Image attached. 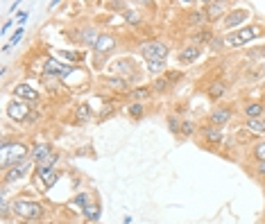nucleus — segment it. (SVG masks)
I'll return each instance as SVG.
<instances>
[{
    "mask_svg": "<svg viewBox=\"0 0 265 224\" xmlns=\"http://www.w3.org/2000/svg\"><path fill=\"white\" fill-rule=\"evenodd\" d=\"M27 154H32V152L23 143H9V140H5L2 147H0V168H2V170H9V168L27 161Z\"/></svg>",
    "mask_w": 265,
    "mask_h": 224,
    "instance_id": "f257e3e1",
    "label": "nucleus"
},
{
    "mask_svg": "<svg viewBox=\"0 0 265 224\" xmlns=\"http://www.w3.org/2000/svg\"><path fill=\"white\" fill-rule=\"evenodd\" d=\"M263 27L261 25H249V27H240V30H236V32L227 34L224 39V45L227 48H243V45H247L249 41H254V39L263 37Z\"/></svg>",
    "mask_w": 265,
    "mask_h": 224,
    "instance_id": "f03ea898",
    "label": "nucleus"
},
{
    "mask_svg": "<svg viewBox=\"0 0 265 224\" xmlns=\"http://www.w3.org/2000/svg\"><path fill=\"white\" fill-rule=\"evenodd\" d=\"M11 211L23 220H39L43 215V206L39 202H30V199H16L11 204Z\"/></svg>",
    "mask_w": 265,
    "mask_h": 224,
    "instance_id": "7ed1b4c3",
    "label": "nucleus"
},
{
    "mask_svg": "<svg viewBox=\"0 0 265 224\" xmlns=\"http://www.w3.org/2000/svg\"><path fill=\"white\" fill-rule=\"evenodd\" d=\"M170 52V45L163 41H145L143 45H141V54H143L148 61H165V57H168Z\"/></svg>",
    "mask_w": 265,
    "mask_h": 224,
    "instance_id": "20e7f679",
    "label": "nucleus"
},
{
    "mask_svg": "<svg viewBox=\"0 0 265 224\" xmlns=\"http://www.w3.org/2000/svg\"><path fill=\"white\" fill-rule=\"evenodd\" d=\"M7 116H9L11 120H37V113L30 111V102H23V100L9 102Z\"/></svg>",
    "mask_w": 265,
    "mask_h": 224,
    "instance_id": "39448f33",
    "label": "nucleus"
},
{
    "mask_svg": "<svg viewBox=\"0 0 265 224\" xmlns=\"http://www.w3.org/2000/svg\"><path fill=\"white\" fill-rule=\"evenodd\" d=\"M247 18H249V9H245V7L227 11V16L222 18V30H233V32H236V30H240V25H243Z\"/></svg>",
    "mask_w": 265,
    "mask_h": 224,
    "instance_id": "423d86ee",
    "label": "nucleus"
},
{
    "mask_svg": "<svg viewBox=\"0 0 265 224\" xmlns=\"http://www.w3.org/2000/svg\"><path fill=\"white\" fill-rule=\"evenodd\" d=\"M70 70L73 68H70L68 64H61L57 59H48L46 66H43V75H46V77H64V75H68Z\"/></svg>",
    "mask_w": 265,
    "mask_h": 224,
    "instance_id": "0eeeda50",
    "label": "nucleus"
},
{
    "mask_svg": "<svg viewBox=\"0 0 265 224\" xmlns=\"http://www.w3.org/2000/svg\"><path fill=\"white\" fill-rule=\"evenodd\" d=\"M200 57H202V48H200V45H195V43L184 45V48L179 50V54H177V59H179L181 66H191L193 61H197Z\"/></svg>",
    "mask_w": 265,
    "mask_h": 224,
    "instance_id": "6e6552de",
    "label": "nucleus"
},
{
    "mask_svg": "<svg viewBox=\"0 0 265 224\" xmlns=\"http://www.w3.org/2000/svg\"><path fill=\"white\" fill-rule=\"evenodd\" d=\"M233 118V111L229 107H217L215 111L211 113V118H209V123H211V127H224V125L229 123V120H231Z\"/></svg>",
    "mask_w": 265,
    "mask_h": 224,
    "instance_id": "1a4fd4ad",
    "label": "nucleus"
},
{
    "mask_svg": "<svg viewBox=\"0 0 265 224\" xmlns=\"http://www.w3.org/2000/svg\"><path fill=\"white\" fill-rule=\"evenodd\" d=\"M32 163H34L32 159H27V161H23V163H18V166L9 168V170H7V175H5V181L11 183V181H18V179H23V177L27 175V170L32 168Z\"/></svg>",
    "mask_w": 265,
    "mask_h": 224,
    "instance_id": "9d476101",
    "label": "nucleus"
},
{
    "mask_svg": "<svg viewBox=\"0 0 265 224\" xmlns=\"http://www.w3.org/2000/svg\"><path fill=\"white\" fill-rule=\"evenodd\" d=\"M34 170H37V177L43 181L46 188H50L54 181H57V172H54L53 166H48V163H39V166H34Z\"/></svg>",
    "mask_w": 265,
    "mask_h": 224,
    "instance_id": "9b49d317",
    "label": "nucleus"
},
{
    "mask_svg": "<svg viewBox=\"0 0 265 224\" xmlns=\"http://www.w3.org/2000/svg\"><path fill=\"white\" fill-rule=\"evenodd\" d=\"M53 147H50L48 143H39L32 147V154H30V159L34 161V166H39V163H43V161H48L50 156H53Z\"/></svg>",
    "mask_w": 265,
    "mask_h": 224,
    "instance_id": "f8f14e48",
    "label": "nucleus"
},
{
    "mask_svg": "<svg viewBox=\"0 0 265 224\" xmlns=\"http://www.w3.org/2000/svg\"><path fill=\"white\" fill-rule=\"evenodd\" d=\"M14 95H16L18 100H23V102H37L39 100V93L34 91L32 86H27V84L14 86Z\"/></svg>",
    "mask_w": 265,
    "mask_h": 224,
    "instance_id": "ddd939ff",
    "label": "nucleus"
},
{
    "mask_svg": "<svg viewBox=\"0 0 265 224\" xmlns=\"http://www.w3.org/2000/svg\"><path fill=\"white\" fill-rule=\"evenodd\" d=\"M204 11H207V18L213 21V18L227 16V2H207L204 5Z\"/></svg>",
    "mask_w": 265,
    "mask_h": 224,
    "instance_id": "4468645a",
    "label": "nucleus"
},
{
    "mask_svg": "<svg viewBox=\"0 0 265 224\" xmlns=\"http://www.w3.org/2000/svg\"><path fill=\"white\" fill-rule=\"evenodd\" d=\"M113 48H116V39H113L111 34H100V39H98V43H96V45H93V50H96L98 54L111 52Z\"/></svg>",
    "mask_w": 265,
    "mask_h": 224,
    "instance_id": "2eb2a0df",
    "label": "nucleus"
},
{
    "mask_svg": "<svg viewBox=\"0 0 265 224\" xmlns=\"http://www.w3.org/2000/svg\"><path fill=\"white\" fill-rule=\"evenodd\" d=\"M243 113H245V120H249V118H263L265 104L263 102H247L243 107Z\"/></svg>",
    "mask_w": 265,
    "mask_h": 224,
    "instance_id": "dca6fc26",
    "label": "nucleus"
},
{
    "mask_svg": "<svg viewBox=\"0 0 265 224\" xmlns=\"http://www.w3.org/2000/svg\"><path fill=\"white\" fill-rule=\"evenodd\" d=\"M98 39H100V34L96 32V27H82L80 30V41L84 45H96Z\"/></svg>",
    "mask_w": 265,
    "mask_h": 224,
    "instance_id": "f3484780",
    "label": "nucleus"
},
{
    "mask_svg": "<svg viewBox=\"0 0 265 224\" xmlns=\"http://www.w3.org/2000/svg\"><path fill=\"white\" fill-rule=\"evenodd\" d=\"M227 93V84L224 82H213L211 86H209V91H207V95H209V100H220V97Z\"/></svg>",
    "mask_w": 265,
    "mask_h": 224,
    "instance_id": "a211bd4d",
    "label": "nucleus"
},
{
    "mask_svg": "<svg viewBox=\"0 0 265 224\" xmlns=\"http://www.w3.org/2000/svg\"><path fill=\"white\" fill-rule=\"evenodd\" d=\"M245 127L249 129L252 134H265V118H249V120H245Z\"/></svg>",
    "mask_w": 265,
    "mask_h": 224,
    "instance_id": "6ab92c4d",
    "label": "nucleus"
},
{
    "mask_svg": "<svg viewBox=\"0 0 265 224\" xmlns=\"http://www.w3.org/2000/svg\"><path fill=\"white\" fill-rule=\"evenodd\" d=\"M75 116L80 118L82 123H89L91 118H93V109H91L89 104H86V102H82L80 107H77V111H75Z\"/></svg>",
    "mask_w": 265,
    "mask_h": 224,
    "instance_id": "aec40b11",
    "label": "nucleus"
},
{
    "mask_svg": "<svg viewBox=\"0 0 265 224\" xmlns=\"http://www.w3.org/2000/svg\"><path fill=\"white\" fill-rule=\"evenodd\" d=\"M109 86H113V89H118V91H129V80L127 77H109Z\"/></svg>",
    "mask_w": 265,
    "mask_h": 224,
    "instance_id": "412c9836",
    "label": "nucleus"
},
{
    "mask_svg": "<svg viewBox=\"0 0 265 224\" xmlns=\"http://www.w3.org/2000/svg\"><path fill=\"white\" fill-rule=\"evenodd\" d=\"M204 136H207V140L209 143H222V132H220V129L217 127H207L204 129Z\"/></svg>",
    "mask_w": 265,
    "mask_h": 224,
    "instance_id": "4be33fe9",
    "label": "nucleus"
},
{
    "mask_svg": "<svg viewBox=\"0 0 265 224\" xmlns=\"http://www.w3.org/2000/svg\"><path fill=\"white\" fill-rule=\"evenodd\" d=\"M204 21H209L207 18V11H204V7H202V9H193L191 11V16H188V23H191V25H202V23Z\"/></svg>",
    "mask_w": 265,
    "mask_h": 224,
    "instance_id": "5701e85b",
    "label": "nucleus"
},
{
    "mask_svg": "<svg viewBox=\"0 0 265 224\" xmlns=\"http://www.w3.org/2000/svg\"><path fill=\"white\" fill-rule=\"evenodd\" d=\"M150 95H152V89H150V86H141V89H134L132 91V97L134 100H138V102L148 100Z\"/></svg>",
    "mask_w": 265,
    "mask_h": 224,
    "instance_id": "b1692460",
    "label": "nucleus"
},
{
    "mask_svg": "<svg viewBox=\"0 0 265 224\" xmlns=\"http://www.w3.org/2000/svg\"><path fill=\"white\" fill-rule=\"evenodd\" d=\"M116 68H118V73H122V77H127V73H132V61H129V59H120V61H116Z\"/></svg>",
    "mask_w": 265,
    "mask_h": 224,
    "instance_id": "393cba45",
    "label": "nucleus"
},
{
    "mask_svg": "<svg viewBox=\"0 0 265 224\" xmlns=\"http://www.w3.org/2000/svg\"><path fill=\"white\" fill-rule=\"evenodd\" d=\"M252 156L256 159V163H261V161H265V140H261L259 145H256L254 149H252Z\"/></svg>",
    "mask_w": 265,
    "mask_h": 224,
    "instance_id": "a878e982",
    "label": "nucleus"
},
{
    "mask_svg": "<svg viewBox=\"0 0 265 224\" xmlns=\"http://www.w3.org/2000/svg\"><path fill=\"white\" fill-rule=\"evenodd\" d=\"M100 213H102V211H100V206H98V204H96V206H86V208H84L86 220H93V222L100 218Z\"/></svg>",
    "mask_w": 265,
    "mask_h": 224,
    "instance_id": "bb28decb",
    "label": "nucleus"
},
{
    "mask_svg": "<svg viewBox=\"0 0 265 224\" xmlns=\"http://www.w3.org/2000/svg\"><path fill=\"white\" fill-rule=\"evenodd\" d=\"M179 134L181 136H193L195 134V125H193V120H184L179 127Z\"/></svg>",
    "mask_w": 265,
    "mask_h": 224,
    "instance_id": "cd10ccee",
    "label": "nucleus"
},
{
    "mask_svg": "<svg viewBox=\"0 0 265 224\" xmlns=\"http://www.w3.org/2000/svg\"><path fill=\"white\" fill-rule=\"evenodd\" d=\"M148 70L152 75H159V73H163L165 70V64L163 61H148Z\"/></svg>",
    "mask_w": 265,
    "mask_h": 224,
    "instance_id": "c85d7f7f",
    "label": "nucleus"
},
{
    "mask_svg": "<svg viewBox=\"0 0 265 224\" xmlns=\"http://www.w3.org/2000/svg\"><path fill=\"white\" fill-rule=\"evenodd\" d=\"M143 111H145L143 102H134L132 107H129V116H132V118H141V116H143Z\"/></svg>",
    "mask_w": 265,
    "mask_h": 224,
    "instance_id": "c756f323",
    "label": "nucleus"
},
{
    "mask_svg": "<svg viewBox=\"0 0 265 224\" xmlns=\"http://www.w3.org/2000/svg\"><path fill=\"white\" fill-rule=\"evenodd\" d=\"M125 18H127L129 25H138V23H141V16H138L136 9H127L125 11Z\"/></svg>",
    "mask_w": 265,
    "mask_h": 224,
    "instance_id": "7c9ffc66",
    "label": "nucleus"
},
{
    "mask_svg": "<svg viewBox=\"0 0 265 224\" xmlns=\"http://www.w3.org/2000/svg\"><path fill=\"white\" fill-rule=\"evenodd\" d=\"M163 77L170 82V84H175L177 80H184V75H181L179 70H165V75H163Z\"/></svg>",
    "mask_w": 265,
    "mask_h": 224,
    "instance_id": "2f4dec72",
    "label": "nucleus"
},
{
    "mask_svg": "<svg viewBox=\"0 0 265 224\" xmlns=\"http://www.w3.org/2000/svg\"><path fill=\"white\" fill-rule=\"evenodd\" d=\"M170 89V82L165 77H159V80L154 82V91H168Z\"/></svg>",
    "mask_w": 265,
    "mask_h": 224,
    "instance_id": "473e14b6",
    "label": "nucleus"
},
{
    "mask_svg": "<svg viewBox=\"0 0 265 224\" xmlns=\"http://www.w3.org/2000/svg\"><path fill=\"white\" fill-rule=\"evenodd\" d=\"M168 127H170V132H172V134H179L181 123H179V120H177L175 116H170V118H168Z\"/></svg>",
    "mask_w": 265,
    "mask_h": 224,
    "instance_id": "72a5a7b5",
    "label": "nucleus"
},
{
    "mask_svg": "<svg viewBox=\"0 0 265 224\" xmlns=\"http://www.w3.org/2000/svg\"><path fill=\"white\" fill-rule=\"evenodd\" d=\"M75 204H80L82 208H86V206H89V197L82 192V195H77V197H75Z\"/></svg>",
    "mask_w": 265,
    "mask_h": 224,
    "instance_id": "f704fd0d",
    "label": "nucleus"
},
{
    "mask_svg": "<svg viewBox=\"0 0 265 224\" xmlns=\"http://www.w3.org/2000/svg\"><path fill=\"white\" fill-rule=\"evenodd\" d=\"M21 37H23V27H18V30H16V34H14V37H11L9 45H16V43L21 41ZM5 50H7V48H5Z\"/></svg>",
    "mask_w": 265,
    "mask_h": 224,
    "instance_id": "c9c22d12",
    "label": "nucleus"
},
{
    "mask_svg": "<svg viewBox=\"0 0 265 224\" xmlns=\"http://www.w3.org/2000/svg\"><path fill=\"white\" fill-rule=\"evenodd\" d=\"M254 172H256V175H259V177H265V161H261V163H256Z\"/></svg>",
    "mask_w": 265,
    "mask_h": 224,
    "instance_id": "e433bc0d",
    "label": "nucleus"
},
{
    "mask_svg": "<svg viewBox=\"0 0 265 224\" xmlns=\"http://www.w3.org/2000/svg\"><path fill=\"white\" fill-rule=\"evenodd\" d=\"M224 45V39H213L211 41V50H220Z\"/></svg>",
    "mask_w": 265,
    "mask_h": 224,
    "instance_id": "4c0bfd02",
    "label": "nucleus"
},
{
    "mask_svg": "<svg viewBox=\"0 0 265 224\" xmlns=\"http://www.w3.org/2000/svg\"><path fill=\"white\" fill-rule=\"evenodd\" d=\"M263 224H265V222H263Z\"/></svg>",
    "mask_w": 265,
    "mask_h": 224,
    "instance_id": "58836bf2",
    "label": "nucleus"
}]
</instances>
